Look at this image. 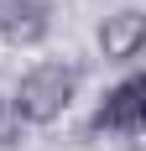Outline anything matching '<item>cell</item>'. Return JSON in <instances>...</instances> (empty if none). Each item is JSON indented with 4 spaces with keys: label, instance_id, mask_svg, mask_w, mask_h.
Wrapping results in <instances>:
<instances>
[{
    "label": "cell",
    "instance_id": "7a4b0ae2",
    "mask_svg": "<svg viewBox=\"0 0 146 151\" xmlns=\"http://www.w3.org/2000/svg\"><path fill=\"white\" fill-rule=\"evenodd\" d=\"M141 130H146V78H141V73H125L115 89H104V99L94 104V115H89V136L136 141Z\"/></svg>",
    "mask_w": 146,
    "mask_h": 151
},
{
    "label": "cell",
    "instance_id": "277c9868",
    "mask_svg": "<svg viewBox=\"0 0 146 151\" xmlns=\"http://www.w3.org/2000/svg\"><path fill=\"white\" fill-rule=\"evenodd\" d=\"M52 37V0H0V42L31 52Z\"/></svg>",
    "mask_w": 146,
    "mask_h": 151
},
{
    "label": "cell",
    "instance_id": "3957f363",
    "mask_svg": "<svg viewBox=\"0 0 146 151\" xmlns=\"http://www.w3.org/2000/svg\"><path fill=\"white\" fill-rule=\"evenodd\" d=\"M146 47V11L141 5H120V11H110L99 21V58L110 63V68H131L136 58H141Z\"/></svg>",
    "mask_w": 146,
    "mask_h": 151
},
{
    "label": "cell",
    "instance_id": "5b68a950",
    "mask_svg": "<svg viewBox=\"0 0 146 151\" xmlns=\"http://www.w3.org/2000/svg\"><path fill=\"white\" fill-rule=\"evenodd\" d=\"M21 130H26V125L16 120V109H11V99H0V151H11L16 141H21Z\"/></svg>",
    "mask_w": 146,
    "mask_h": 151
},
{
    "label": "cell",
    "instance_id": "6da1fadb",
    "mask_svg": "<svg viewBox=\"0 0 146 151\" xmlns=\"http://www.w3.org/2000/svg\"><path fill=\"white\" fill-rule=\"evenodd\" d=\"M78 83H84V73H78L73 63H63V58H42V63H31L26 73L16 78V89H11V109H16V120L26 125V130L58 125L63 115L73 109V99H78Z\"/></svg>",
    "mask_w": 146,
    "mask_h": 151
}]
</instances>
